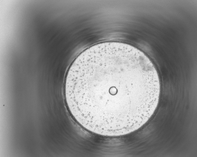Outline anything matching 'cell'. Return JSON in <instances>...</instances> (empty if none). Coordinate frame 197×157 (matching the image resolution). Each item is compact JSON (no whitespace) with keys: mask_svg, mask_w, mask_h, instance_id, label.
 Here are the masks:
<instances>
[{"mask_svg":"<svg viewBox=\"0 0 197 157\" xmlns=\"http://www.w3.org/2000/svg\"><path fill=\"white\" fill-rule=\"evenodd\" d=\"M160 83L142 51L115 41L98 44L74 59L67 73L65 94L71 114L83 127L108 136L136 131L158 104Z\"/></svg>","mask_w":197,"mask_h":157,"instance_id":"1","label":"cell"}]
</instances>
